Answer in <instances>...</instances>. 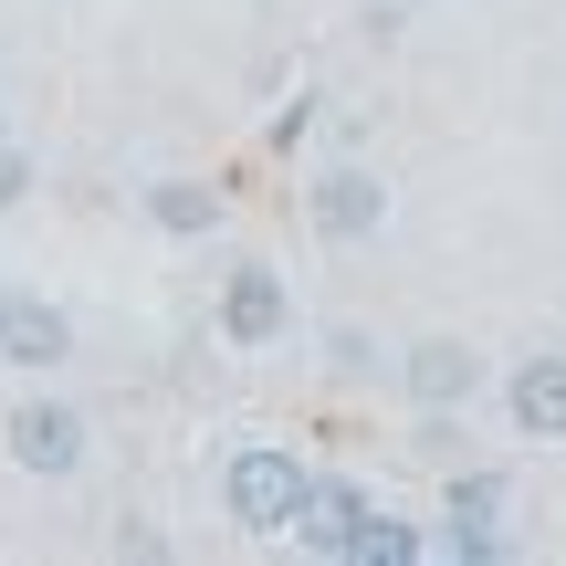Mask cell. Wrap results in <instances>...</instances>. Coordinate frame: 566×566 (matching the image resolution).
I'll return each instance as SVG.
<instances>
[{"label":"cell","instance_id":"cell-7","mask_svg":"<svg viewBox=\"0 0 566 566\" xmlns=\"http://www.w3.org/2000/svg\"><path fill=\"white\" fill-rule=\"evenodd\" d=\"M357 514H367V493H357V483H336V472H304V493H294V525H283V546H304V556H346Z\"/></svg>","mask_w":566,"mask_h":566},{"label":"cell","instance_id":"cell-4","mask_svg":"<svg viewBox=\"0 0 566 566\" xmlns=\"http://www.w3.org/2000/svg\"><path fill=\"white\" fill-rule=\"evenodd\" d=\"M210 315H221V336H231V346H273L283 325H294V283H283L273 263H231Z\"/></svg>","mask_w":566,"mask_h":566},{"label":"cell","instance_id":"cell-1","mask_svg":"<svg viewBox=\"0 0 566 566\" xmlns=\"http://www.w3.org/2000/svg\"><path fill=\"white\" fill-rule=\"evenodd\" d=\"M294 493H304V462L283 441H242L221 462V514H231V535H283L294 525Z\"/></svg>","mask_w":566,"mask_h":566},{"label":"cell","instance_id":"cell-9","mask_svg":"<svg viewBox=\"0 0 566 566\" xmlns=\"http://www.w3.org/2000/svg\"><path fill=\"white\" fill-rule=\"evenodd\" d=\"M147 221H158L168 242H210V231H221V189L210 179H158L147 189Z\"/></svg>","mask_w":566,"mask_h":566},{"label":"cell","instance_id":"cell-14","mask_svg":"<svg viewBox=\"0 0 566 566\" xmlns=\"http://www.w3.org/2000/svg\"><path fill=\"white\" fill-rule=\"evenodd\" d=\"M0 315H11V294H0Z\"/></svg>","mask_w":566,"mask_h":566},{"label":"cell","instance_id":"cell-8","mask_svg":"<svg viewBox=\"0 0 566 566\" xmlns=\"http://www.w3.org/2000/svg\"><path fill=\"white\" fill-rule=\"evenodd\" d=\"M0 357L11 367H63L74 357V315L42 294H11V315H0Z\"/></svg>","mask_w":566,"mask_h":566},{"label":"cell","instance_id":"cell-2","mask_svg":"<svg viewBox=\"0 0 566 566\" xmlns=\"http://www.w3.org/2000/svg\"><path fill=\"white\" fill-rule=\"evenodd\" d=\"M304 231L336 242V252L378 242V231H388V179H378V168H315V179H304Z\"/></svg>","mask_w":566,"mask_h":566},{"label":"cell","instance_id":"cell-12","mask_svg":"<svg viewBox=\"0 0 566 566\" xmlns=\"http://www.w3.org/2000/svg\"><path fill=\"white\" fill-rule=\"evenodd\" d=\"M430 556H451V566H493V556H504V525H462V514H451V535H430Z\"/></svg>","mask_w":566,"mask_h":566},{"label":"cell","instance_id":"cell-13","mask_svg":"<svg viewBox=\"0 0 566 566\" xmlns=\"http://www.w3.org/2000/svg\"><path fill=\"white\" fill-rule=\"evenodd\" d=\"M21 189H32V158H21V147H11V137H0V210H11V200H21Z\"/></svg>","mask_w":566,"mask_h":566},{"label":"cell","instance_id":"cell-11","mask_svg":"<svg viewBox=\"0 0 566 566\" xmlns=\"http://www.w3.org/2000/svg\"><path fill=\"white\" fill-rule=\"evenodd\" d=\"M451 514H462V525H504V472L451 462Z\"/></svg>","mask_w":566,"mask_h":566},{"label":"cell","instance_id":"cell-6","mask_svg":"<svg viewBox=\"0 0 566 566\" xmlns=\"http://www.w3.org/2000/svg\"><path fill=\"white\" fill-rule=\"evenodd\" d=\"M399 388H409V409H472V399H483V346L420 336V346L399 357Z\"/></svg>","mask_w":566,"mask_h":566},{"label":"cell","instance_id":"cell-3","mask_svg":"<svg viewBox=\"0 0 566 566\" xmlns=\"http://www.w3.org/2000/svg\"><path fill=\"white\" fill-rule=\"evenodd\" d=\"M11 462L32 472V483H74V472H84V409L21 399V409H11Z\"/></svg>","mask_w":566,"mask_h":566},{"label":"cell","instance_id":"cell-10","mask_svg":"<svg viewBox=\"0 0 566 566\" xmlns=\"http://www.w3.org/2000/svg\"><path fill=\"white\" fill-rule=\"evenodd\" d=\"M420 556H430V535H420V525H399V514H378V504H367L336 566H420Z\"/></svg>","mask_w":566,"mask_h":566},{"label":"cell","instance_id":"cell-5","mask_svg":"<svg viewBox=\"0 0 566 566\" xmlns=\"http://www.w3.org/2000/svg\"><path fill=\"white\" fill-rule=\"evenodd\" d=\"M504 420L525 430V441L566 451V346H535V357L504 367Z\"/></svg>","mask_w":566,"mask_h":566}]
</instances>
